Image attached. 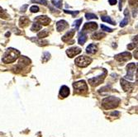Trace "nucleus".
Masks as SVG:
<instances>
[{
	"mask_svg": "<svg viewBox=\"0 0 138 137\" xmlns=\"http://www.w3.org/2000/svg\"><path fill=\"white\" fill-rule=\"evenodd\" d=\"M115 59L120 62H125L131 59V55L129 52H123V53L118 54V55H115Z\"/></svg>",
	"mask_w": 138,
	"mask_h": 137,
	"instance_id": "0eeeda50",
	"label": "nucleus"
},
{
	"mask_svg": "<svg viewBox=\"0 0 138 137\" xmlns=\"http://www.w3.org/2000/svg\"><path fill=\"white\" fill-rule=\"evenodd\" d=\"M73 86L74 88V93H83L88 90L87 84L84 80H81V81L74 83L73 84Z\"/></svg>",
	"mask_w": 138,
	"mask_h": 137,
	"instance_id": "20e7f679",
	"label": "nucleus"
},
{
	"mask_svg": "<svg viewBox=\"0 0 138 137\" xmlns=\"http://www.w3.org/2000/svg\"><path fill=\"white\" fill-rule=\"evenodd\" d=\"M32 3H41L43 4V5H46L47 4V1L46 0H32Z\"/></svg>",
	"mask_w": 138,
	"mask_h": 137,
	"instance_id": "393cba45",
	"label": "nucleus"
},
{
	"mask_svg": "<svg viewBox=\"0 0 138 137\" xmlns=\"http://www.w3.org/2000/svg\"><path fill=\"white\" fill-rule=\"evenodd\" d=\"M106 75H107V71L104 69V72L103 74L98 76V77L93 78V79H89V83L90 84L91 86L96 87V86H98V84H100L103 81H104L105 77H106Z\"/></svg>",
	"mask_w": 138,
	"mask_h": 137,
	"instance_id": "39448f33",
	"label": "nucleus"
},
{
	"mask_svg": "<svg viewBox=\"0 0 138 137\" xmlns=\"http://www.w3.org/2000/svg\"><path fill=\"white\" fill-rule=\"evenodd\" d=\"M97 28H98L97 23H95V22H88V23H85V24H84V27H83L82 32L85 33V32H87V31H95Z\"/></svg>",
	"mask_w": 138,
	"mask_h": 137,
	"instance_id": "9d476101",
	"label": "nucleus"
},
{
	"mask_svg": "<svg viewBox=\"0 0 138 137\" xmlns=\"http://www.w3.org/2000/svg\"><path fill=\"white\" fill-rule=\"evenodd\" d=\"M27 8V4H25V5H24V7L23 8H22V10H23V12H25V10H26V8Z\"/></svg>",
	"mask_w": 138,
	"mask_h": 137,
	"instance_id": "f704fd0d",
	"label": "nucleus"
},
{
	"mask_svg": "<svg viewBox=\"0 0 138 137\" xmlns=\"http://www.w3.org/2000/svg\"><path fill=\"white\" fill-rule=\"evenodd\" d=\"M80 52H81V49L80 47H72V48L67 50L66 54L69 58H73L74 56L79 55Z\"/></svg>",
	"mask_w": 138,
	"mask_h": 137,
	"instance_id": "1a4fd4ad",
	"label": "nucleus"
},
{
	"mask_svg": "<svg viewBox=\"0 0 138 137\" xmlns=\"http://www.w3.org/2000/svg\"><path fill=\"white\" fill-rule=\"evenodd\" d=\"M121 85H122V88H123V90L126 91V92L131 91L133 89V84L129 83L128 81H126V80L124 79H121Z\"/></svg>",
	"mask_w": 138,
	"mask_h": 137,
	"instance_id": "9b49d317",
	"label": "nucleus"
},
{
	"mask_svg": "<svg viewBox=\"0 0 138 137\" xmlns=\"http://www.w3.org/2000/svg\"><path fill=\"white\" fill-rule=\"evenodd\" d=\"M102 21H106V22H108L109 24H112V25H115V22L113 21H112V19L110 18L109 17H106V16H103L101 17Z\"/></svg>",
	"mask_w": 138,
	"mask_h": 137,
	"instance_id": "412c9836",
	"label": "nucleus"
},
{
	"mask_svg": "<svg viewBox=\"0 0 138 137\" xmlns=\"http://www.w3.org/2000/svg\"><path fill=\"white\" fill-rule=\"evenodd\" d=\"M134 47H135V44H129L127 45V48L129 50H132L133 48H134Z\"/></svg>",
	"mask_w": 138,
	"mask_h": 137,
	"instance_id": "473e14b6",
	"label": "nucleus"
},
{
	"mask_svg": "<svg viewBox=\"0 0 138 137\" xmlns=\"http://www.w3.org/2000/svg\"><path fill=\"white\" fill-rule=\"evenodd\" d=\"M106 35L105 33H103V32H96V33L93 34V36H92V37L93 39H96V40H99V39L103 38L104 36H105Z\"/></svg>",
	"mask_w": 138,
	"mask_h": 137,
	"instance_id": "6ab92c4d",
	"label": "nucleus"
},
{
	"mask_svg": "<svg viewBox=\"0 0 138 137\" xmlns=\"http://www.w3.org/2000/svg\"><path fill=\"white\" fill-rule=\"evenodd\" d=\"M124 15H125V18L121 21L120 23V27H125L126 24H128V21H129V12L127 9H126L124 11Z\"/></svg>",
	"mask_w": 138,
	"mask_h": 137,
	"instance_id": "2eb2a0df",
	"label": "nucleus"
},
{
	"mask_svg": "<svg viewBox=\"0 0 138 137\" xmlns=\"http://www.w3.org/2000/svg\"><path fill=\"white\" fill-rule=\"evenodd\" d=\"M20 55V52L14 48H9L5 52L3 58V62L5 64H10L14 62Z\"/></svg>",
	"mask_w": 138,
	"mask_h": 137,
	"instance_id": "f257e3e1",
	"label": "nucleus"
},
{
	"mask_svg": "<svg viewBox=\"0 0 138 137\" xmlns=\"http://www.w3.org/2000/svg\"><path fill=\"white\" fill-rule=\"evenodd\" d=\"M65 11V13H70L73 15V17H75L76 15H78L79 14V11H68V10H64Z\"/></svg>",
	"mask_w": 138,
	"mask_h": 137,
	"instance_id": "cd10ccee",
	"label": "nucleus"
},
{
	"mask_svg": "<svg viewBox=\"0 0 138 137\" xmlns=\"http://www.w3.org/2000/svg\"><path fill=\"white\" fill-rule=\"evenodd\" d=\"M97 51H98V47L95 44H90L86 49V52L88 54H95Z\"/></svg>",
	"mask_w": 138,
	"mask_h": 137,
	"instance_id": "dca6fc26",
	"label": "nucleus"
},
{
	"mask_svg": "<svg viewBox=\"0 0 138 137\" xmlns=\"http://www.w3.org/2000/svg\"><path fill=\"white\" fill-rule=\"evenodd\" d=\"M52 3L54 4V6H56V7H57L59 8H61V7H62V3H61L60 0H59V1H55V0H52Z\"/></svg>",
	"mask_w": 138,
	"mask_h": 137,
	"instance_id": "b1692460",
	"label": "nucleus"
},
{
	"mask_svg": "<svg viewBox=\"0 0 138 137\" xmlns=\"http://www.w3.org/2000/svg\"><path fill=\"white\" fill-rule=\"evenodd\" d=\"M7 17V15H6L5 12L3 11V9L0 7V17Z\"/></svg>",
	"mask_w": 138,
	"mask_h": 137,
	"instance_id": "7c9ffc66",
	"label": "nucleus"
},
{
	"mask_svg": "<svg viewBox=\"0 0 138 137\" xmlns=\"http://www.w3.org/2000/svg\"><path fill=\"white\" fill-rule=\"evenodd\" d=\"M30 11L32 12H37L39 11V8L37 6H32V7H31Z\"/></svg>",
	"mask_w": 138,
	"mask_h": 137,
	"instance_id": "c756f323",
	"label": "nucleus"
},
{
	"mask_svg": "<svg viewBox=\"0 0 138 137\" xmlns=\"http://www.w3.org/2000/svg\"><path fill=\"white\" fill-rule=\"evenodd\" d=\"M101 28H102L103 31H105V32H113V30H112L111 28L107 27L106 26H104V25H101Z\"/></svg>",
	"mask_w": 138,
	"mask_h": 137,
	"instance_id": "c85d7f7f",
	"label": "nucleus"
},
{
	"mask_svg": "<svg viewBox=\"0 0 138 137\" xmlns=\"http://www.w3.org/2000/svg\"><path fill=\"white\" fill-rule=\"evenodd\" d=\"M85 17L87 19H93V18H98L97 16L93 13H86L85 14Z\"/></svg>",
	"mask_w": 138,
	"mask_h": 137,
	"instance_id": "a878e982",
	"label": "nucleus"
},
{
	"mask_svg": "<svg viewBox=\"0 0 138 137\" xmlns=\"http://www.w3.org/2000/svg\"><path fill=\"white\" fill-rule=\"evenodd\" d=\"M74 34H75V30H70V31H69L64 36H63L62 41H65V42H67V41H69L72 37H73Z\"/></svg>",
	"mask_w": 138,
	"mask_h": 137,
	"instance_id": "ddd939ff",
	"label": "nucleus"
},
{
	"mask_svg": "<svg viewBox=\"0 0 138 137\" xmlns=\"http://www.w3.org/2000/svg\"><path fill=\"white\" fill-rule=\"evenodd\" d=\"M136 69H137V64H134V63L128 64V65L126 66V69H127V74L125 76V77H126V79H128L130 80L133 79V73H134Z\"/></svg>",
	"mask_w": 138,
	"mask_h": 137,
	"instance_id": "423d86ee",
	"label": "nucleus"
},
{
	"mask_svg": "<svg viewBox=\"0 0 138 137\" xmlns=\"http://www.w3.org/2000/svg\"><path fill=\"white\" fill-rule=\"evenodd\" d=\"M48 34L49 33H48L47 30H43V31H41V32H39L37 34V36H38V38H44V37H46Z\"/></svg>",
	"mask_w": 138,
	"mask_h": 137,
	"instance_id": "4be33fe9",
	"label": "nucleus"
},
{
	"mask_svg": "<svg viewBox=\"0 0 138 137\" xmlns=\"http://www.w3.org/2000/svg\"><path fill=\"white\" fill-rule=\"evenodd\" d=\"M87 41V36L86 34L84 33V32H81L80 34V36H79V44L80 45H84L85 42H86Z\"/></svg>",
	"mask_w": 138,
	"mask_h": 137,
	"instance_id": "a211bd4d",
	"label": "nucleus"
},
{
	"mask_svg": "<svg viewBox=\"0 0 138 137\" xmlns=\"http://www.w3.org/2000/svg\"><path fill=\"white\" fill-rule=\"evenodd\" d=\"M111 115H112V116H115V115H116V116H117V115H119V112H113L111 113Z\"/></svg>",
	"mask_w": 138,
	"mask_h": 137,
	"instance_id": "72a5a7b5",
	"label": "nucleus"
},
{
	"mask_svg": "<svg viewBox=\"0 0 138 137\" xmlns=\"http://www.w3.org/2000/svg\"><path fill=\"white\" fill-rule=\"evenodd\" d=\"M50 56H51V55H50L48 52H45V53L43 54V57H42V61L45 63L46 62L47 60H49L50 59Z\"/></svg>",
	"mask_w": 138,
	"mask_h": 137,
	"instance_id": "5701e85b",
	"label": "nucleus"
},
{
	"mask_svg": "<svg viewBox=\"0 0 138 137\" xmlns=\"http://www.w3.org/2000/svg\"><path fill=\"white\" fill-rule=\"evenodd\" d=\"M91 62H92V59L87 57V56H84V55L79 56V57L75 59V61H74L76 65H78L79 67H82V68L87 67Z\"/></svg>",
	"mask_w": 138,
	"mask_h": 137,
	"instance_id": "7ed1b4c3",
	"label": "nucleus"
},
{
	"mask_svg": "<svg viewBox=\"0 0 138 137\" xmlns=\"http://www.w3.org/2000/svg\"><path fill=\"white\" fill-rule=\"evenodd\" d=\"M82 21H83L82 19H79V20H77V21H74V26L76 27V29H79V27H80L81 23H82Z\"/></svg>",
	"mask_w": 138,
	"mask_h": 137,
	"instance_id": "bb28decb",
	"label": "nucleus"
},
{
	"mask_svg": "<svg viewBox=\"0 0 138 137\" xmlns=\"http://www.w3.org/2000/svg\"><path fill=\"white\" fill-rule=\"evenodd\" d=\"M41 26L39 24V23H37V22H35L32 24V28H31V30H32V32H37V31H39V30H41Z\"/></svg>",
	"mask_w": 138,
	"mask_h": 137,
	"instance_id": "aec40b11",
	"label": "nucleus"
},
{
	"mask_svg": "<svg viewBox=\"0 0 138 137\" xmlns=\"http://www.w3.org/2000/svg\"><path fill=\"white\" fill-rule=\"evenodd\" d=\"M35 21L37 23H39L40 25L41 24L44 26H47L50 22H51V19L46 16H39L35 18Z\"/></svg>",
	"mask_w": 138,
	"mask_h": 137,
	"instance_id": "6e6552de",
	"label": "nucleus"
},
{
	"mask_svg": "<svg viewBox=\"0 0 138 137\" xmlns=\"http://www.w3.org/2000/svg\"><path fill=\"white\" fill-rule=\"evenodd\" d=\"M69 94V88L67 86H62L60 90V95L62 97H66Z\"/></svg>",
	"mask_w": 138,
	"mask_h": 137,
	"instance_id": "4468645a",
	"label": "nucleus"
},
{
	"mask_svg": "<svg viewBox=\"0 0 138 137\" xmlns=\"http://www.w3.org/2000/svg\"><path fill=\"white\" fill-rule=\"evenodd\" d=\"M124 0H120V6H119V8L120 9H122V2H123Z\"/></svg>",
	"mask_w": 138,
	"mask_h": 137,
	"instance_id": "c9c22d12",
	"label": "nucleus"
},
{
	"mask_svg": "<svg viewBox=\"0 0 138 137\" xmlns=\"http://www.w3.org/2000/svg\"><path fill=\"white\" fill-rule=\"evenodd\" d=\"M67 27H68L67 21H65L64 20H60L56 23V29H57L58 32L64 31L65 28H67Z\"/></svg>",
	"mask_w": 138,
	"mask_h": 137,
	"instance_id": "f8f14e48",
	"label": "nucleus"
},
{
	"mask_svg": "<svg viewBox=\"0 0 138 137\" xmlns=\"http://www.w3.org/2000/svg\"><path fill=\"white\" fill-rule=\"evenodd\" d=\"M120 103V99L115 97H108L103 100L102 105L106 109H112L115 108L118 106Z\"/></svg>",
	"mask_w": 138,
	"mask_h": 137,
	"instance_id": "f03ea898",
	"label": "nucleus"
},
{
	"mask_svg": "<svg viewBox=\"0 0 138 137\" xmlns=\"http://www.w3.org/2000/svg\"><path fill=\"white\" fill-rule=\"evenodd\" d=\"M109 3H110V5H114V4L117 3V0H109Z\"/></svg>",
	"mask_w": 138,
	"mask_h": 137,
	"instance_id": "2f4dec72",
	"label": "nucleus"
},
{
	"mask_svg": "<svg viewBox=\"0 0 138 137\" xmlns=\"http://www.w3.org/2000/svg\"><path fill=\"white\" fill-rule=\"evenodd\" d=\"M29 22H30V20L27 18V17H23L20 18V21H19V25H20V27H25L29 24Z\"/></svg>",
	"mask_w": 138,
	"mask_h": 137,
	"instance_id": "f3484780",
	"label": "nucleus"
}]
</instances>
